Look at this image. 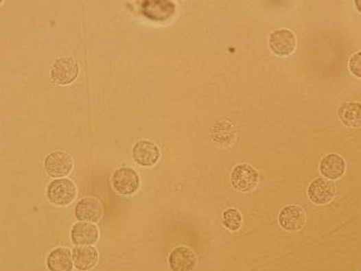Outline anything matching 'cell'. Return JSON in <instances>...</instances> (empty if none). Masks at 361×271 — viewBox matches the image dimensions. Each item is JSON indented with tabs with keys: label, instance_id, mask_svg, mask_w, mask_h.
Segmentation results:
<instances>
[{
	"label": "cell",
	"instance_id": "cell-1",
	"mask_svg": "<svg viewBox=\"0 0 361 271\" xmlns=\"http://www.w3.org/2000/svg\"><path fill=\"white\" fill-rule=\"evenodd\" d=\"M49 202L57 207H68L78 196V188L69 178H56L47 188Z\"/></svg>",
	"mask_w": 361,
	"mask_h": 271
},
{
	"label": "cell",
	"instance_id": "cell-2",
	"mask_svg": "<svg viewBox=\"0 0 361 271\" xmlns=\"http://www.w3.org/2000/svg\"><path fill=\"white\" fill-rule=\"evenodd\" d=\"M231 185L239 192H251L258 186L259 173L248 164H239L231 172Z\"/></svg>",
	"mask_w": 361,
	"mask_h": 271
},
{
	"label": "cell",
	"instance_id": "cell-3",
	"mask_svg": "<svg viewBox=\"0 0 361 271\" xmlns=\"http://www.w3.org/2000/svg\"><path fill=\"white\" fill-rule=\"evenodd\" d=\"M80 68L78 62L71 57H62L54 62L51 68V78L60 86L73 84L78 79Z\"/></svg>",
	"mask_w": 361,
	"mask_h": 271
},
{
	"label": "cell",
	"instance_id": "cell-4",
	"mask_svg": "<svg viewBox=\"0 0 361 271\" xmlns=\"http://www.w3.org/2000/svg\"><path fill=\"white\" fill-rule=\"evenodd\" d=\"M113 189L121 196H132L140 186V178L132 168L123 167L113 173Z\"/></svg>",
	"mask_w": 361,
	"mask_h": 271
},
{
	"label": "cell",
	"instance_id": "cell-5",
	"mask_svg": "<svg viewBox=\"0 0 361 271\" xmlns=\"http://www.w3.org/2000/svg\"><path fill=\"white\" fill-rule=\"evenodd\" d=\"M270 49L279 57H287L296 49V36L290 30H275L268 40Z\"/></svg>",
	"mask_w": 361,
	"mask_h": 271
},
{
	"label": "cell",
	"instance_id": "cell-6",
	"mask_svg": "<svg viewBox=\"0 0 361 271\" xmlns=\"http://www.w3.org/2000/svg\"><path fill=\"white\" fill-rule=\"evenodd\" d=\"M73 168V158L70 157L68 153L62 151L49 153L45 159V169L51 178H67L69 174L71 173Z\"/></svg>",
	"mask_w": 361,
	"mask_h": 271
},
{
	"label": "cell",
	"instance_id": "cell-7",
	"mask_svg": "<svg viewBox=\"0 0 361 271\" xmlns=\"http://www.w3.org/2000/svg\"><path fill=\"white\" fill-rule=\"evenodd\" d=\"M307 196L314 204L327 205L336 196V186L329 178H318L308 186Z\"/></svg>",
	"mask_w": 361,
	"mask_h": 271
},
{
	"label": "cell",
	"instance_id": "cell-8",
	"mask_svg": "<svg viewBox=\"0 0 361 271\" xmlns=\"http://www.w3.org/2000/svg\"><path fill=\"white\" fill-rule=\"evenodd\" d=\"M103 213V204L95 197L82 198L75 207V216L83 222L97 223Z\"/></svg>",
	"mask_w": 361,
	"mask_h": 271
},
{
	"label": "cell",
	"instance_id": "cell-9",
	"mask_svg": "<svg viewBox=\"0 0 361 271\" xmlns=\"http://www.w3.org/2000/svg\"><path fill=\"white\" fill-rule=\"evenodd\" d=\"M132 158L141 167H153L161 158V151L150 140H140L132 148Z\"/></svg>",
	"mask_w": 361,
	"mask_h": 271
},
{
	"label": "cell",
	"instance_id": "cell-10",
	"mask_svg": "<svg viewBox=\"0 0 361 271\" xmlns=\"http://www.w3.org/2000/svg\"><path fill=\"white\" fill-rule=\"evenodd\" d=\"M142 14L147 19L156 22L169 20L175 15L176 5L172 1L161 0H146L141 6Z\"/></svg>",
	"mask_w": 361,
	"mask_h": 271
},
{
	"label": "cell",
	"instance_id": "cell-11",
	"mask_svg": "<svg viewBox=\"0 0 361 271\" xmlns=\"http://www.w3.org/2000/svg\"><path fill=\"white\" fill-rule=\"evenodd\" d=\"M279 222L287 232H298L306 223L305 211L298 205H288L279 212Z\"/></svg>",
	"mask_w": 361,
	"mask_h": 271
},
{
	"label": "cell",
	"instance_id": "cell-12",
	"mask_svg": "<svg viewBox=\"0 0 361 271\" xmlns=\"http://www.w3.org/2000/svg\"><path fill=\"white\" fill-rule=\"evenodd\" d=\"M169 264L174 271H191L196 268V256L189 247H176L169 257Z\"/></svg>",
	"mask_w": 361,
	"mask_h": 271
},
{
	"label": "cell",
	"instance_id": "cell-13",
	"mask_svg": "<svg viewBox=\"0 0 361 271\" xmlns=\"http://www.w3.org/2000/svg\"><path fill=\"white\" fill-rule=\"evenodd\" d=\"M70 237L75 245H94L99 240V229L94 223L80 221L73 224Z\"/></svg>",
	"mask_w": 361,
	"mask_h": 271
},
{
	"label": "cell",
	"instance_id": "cell-14",
	"mask_svg": "<svg viewBox=\"0 0 361 271\" xmlns=\"http://www.w3.org/2000/svg\"><path fill=\"white\" fill-rule=\"evenodd\" d=\"M99 253L92 245H78L73 251V266L78 270H91L97 266Z\"/></svg>",
	"mask_w": 361,
	"mask_h": 271
},
{
	"label": "cell",
	"instance_id": "cell-15",
	"mask_svg": "<svg viewBox=\"0 0 361 271\" xmlns=\"http://www.w3.org/2000/svg\"><path fill=\"white\" fill-rule=\"evenodd\" d=\"M321 174L329 180H337L346 173V162L336 153H330L323 158L319 164Z\"/></svg>",
	"mask_w": 361,
	"mask_h": 271
},
{
	"label": "cell",
	"instance_id": "cell-16",
	"mask_svg": "<svg viewBox=\"0 0 361 271\" xmlns=\"http://www.w3.org/2000/svg\"><path fill=\"white\" fill-rule=\"evenodd\" d=\"M47 268L51 271L73 270V252L67 247H58L47 257Z\"/></svg>",
	"mask_w": 361,
	"mask_h": 271
},
{
	"label": "cell",
	"instance_id": "cell-17",
	"mask_svg": "<svg viewBox=\"0 0 361 271\" xmlns=\"http://www.w3.org/2000/svg\"><path fill=\"white\" fill-rule=\"evenodd\" d=\"M338 117L349 128H359L361 124V104L346 103L338 108Z\"/></svg>",
	"mask_w": 361,
	"mask_h": 271
},
{
	"label": "cell",
	"instance_id": "cell-18",
	"mask_svg": "<svg viewBox=\"0 0 361 271\" xmlns=\"http://www.w3.org/2000/svg\"><path fill=\"white\" fill-rule=\"evenodd\" d=\"M223 224L230 232H236L242 227V215L236 209H228L223 213Z\"/></svg>",
	"mask_w": 361,
	"mask_h": 271
},
{
	"label": "cell",
	"instance_id": "cell-19",
	"mask_svg": "<svg viewBox=\"0 0 361 271\" xmlns=\"http://www.w3.org/2000/svg\"><path fill=\"white\" fill-rule=\"evenodd\" d=\"M349 70H351V74L356 76L358 79H360L361 76V54H358L351 56V60H349Z\"/></svg>",
	"mask_w": 361,
	"mask_h": 271
},
{
	"label": "cell",
	"instance_id": "cell-20",
	"mask_svg": "<svg viewBox=\"0 0 361 271\" xmlns=\"http://www.w3.org/2000/svg\"><path fill=\"white\" fill-rule=\"evenodd\" d=\"M356 6H358V10L360 11V1L359 0L356 1Z\"/></svg>",
	"mask_w": 361,
	"mask_h": 271
}]
</instances>
